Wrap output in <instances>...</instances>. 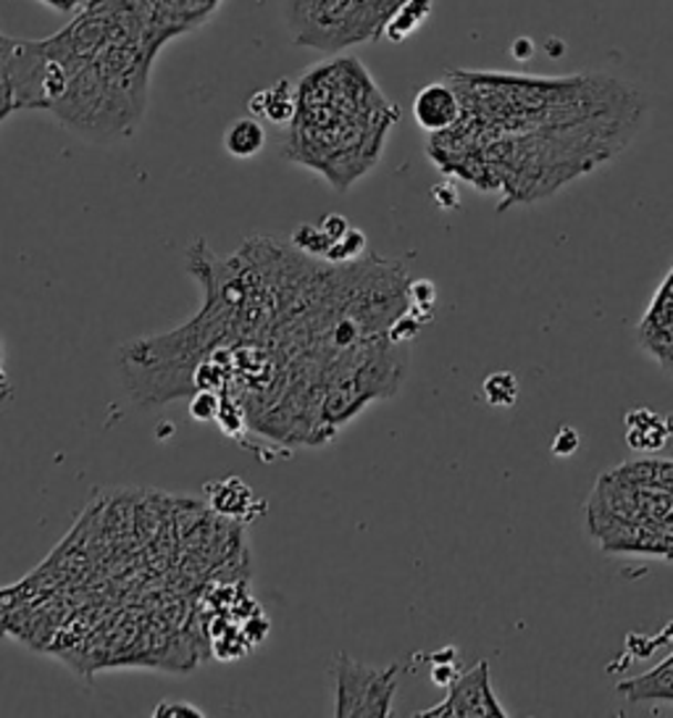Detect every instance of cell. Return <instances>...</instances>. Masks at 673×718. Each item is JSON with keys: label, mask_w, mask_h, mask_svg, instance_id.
<instances>
[{"label": "cell", "mask_w": 673, "mask_h": 718, "mask_svg": "<svg viewBox=\"0 0 673 718\" xmlns=\"http://www.w3.org/2000/svg\"><path fill=\"white\" fill-rule=\"evenodd\" d=\"M429 13H432V0H405L395 17L390 19L384 34H387L392 42H403L405 38H411V34L416 32L426 19H429Z\"/></svg>", "instance_id": "obj_14"}, {"label": "cell", "mask_w": 673, "mask_h": 718, "mask_svg": "<svg viewBox=\"0 0 673 718\" xmlns=\"http://www.w3.org/2000/svg\"><path fill=\"white\" fill-rule=\"evenodd\" d=\"M408 295H411V311L416 314L421 321H429L434 311V300H437V290H434L432 281L429 279L411 281Z\"/></svg>", "instance_id": "obj_16"}, {"label": "cell", "mask_w": 673, "mask_h": 718, "mask_svg": "<svg viewBox=\"0 0 673 718\" xmlns=\"http://www.w3.org/2000/svg\"><path fill=\"white\" fill-rule=\"evenodd\" d=\"M224 0H137L143 19L161 48L174 38L200 30Z\"/></svg>", "instance_id": "obj_7"}, {"label": "cell", "mask_w": 673, "mask_h": 718, "mask_svg": "<svg viewBox=\"0 0 673 718\" xmlns=\"http://www.w3.org/2000/svg\"><path fill=\"white\" fill-rule=\"evenodd\" d=\"M665 429H669V438H673V413L671 417H665Z\"/></svg>", "instance_id": "obj_25"}, {"label": "cell", "mask_w": 673, "mask_h": 718, "mask_svg": "<svg viewBox=\"0 0 673 718\" xmlns=\"http://www.w3.org/2000/svg\"><path fill=\"white\" fill-rule=\"evenodd\" d=\"M463 119L439 135L442 166L479 189L535 201L592 172L634 137L642 98L600 74L447 72ZM508 201V203H510Z\"/></svg>", "instance_id": "obj_1"}, {"label": "cell", "mask_w": 673, "mask_h": 718, "mask_svg": "<svg viewBox=\"0 0 673 718\" xmlns=\"http://www.w3.org/2000/svg\"><path fill=\"white\" fill-rule=\"evenodd\" d=\"M63 93L48 114L90 143H118L143 124L153 63L164 48L137 0H87L61 32L42 38Z\"/></svg>", "instance_id": "obj_2"}, {"label": "cell", "mask_w": 673, "mask_h": 718, "mask_svg": "<svg viewBox=\"0 0 673 718\" xmlns=\"http://www.w3.org/2000/svg\"><path fill=\"white\" fill-rule=\"evenodd\" d=\"M627 440L631 448L636 450H658L669 440V429H665V419H658L655 413H650L648 408L631 411L627 417Z\"/></svg>", "instance_id": "obj_13"}, {"label": "cell", "mask_w": 673, "mask_h": 718, "mask_svg": "<svg viewBox=\"0 0 673 718\" xmlns=\"http://www.w3.org/2000/svg\"><path fill=\"white\" fill-rule=\"evenodd\" d=\"M17 589H0V635H3V629H6V618H9V614H11V605H13V597H17Z\"/></svg>", "instance_id": "obj_23"}, {"label": "cell", "mask_w": 673, "mask_h": 718, "mask_svg": "<svg viewBox=\"0 0 673 718\" xmlns=\"http://www.w3.org/2000/svg\"><path fill=\"white\" fill-rule=\"evenodd\" d=\"M484 400L495 408H510L518 400V379L510 371H495L482 384Z\"/></svg>", "instance_id": "obj_15"}, {"label": "cell", "mask_w": 673, "mask_h": 718, "mask_svg": "<svg viewBox=\"0 0 673 718\" xmlns=\"http://www.w3.org/2000/svg\"><path fill=\"white\" fill-rule=\"evenodd\" d=\"M418 718H508L505 710L495 698L493 679H489V664H479L468 668L455 677L447 687V698L439 706L418 710Z\"/></svg>", "instance_id": "obj_6"}, {"label": "cell", "mask_w": 673, "mask_h": 718, "mask_svg": "<svg viewBox=\"0 0 673 718\" xmlns=\"http://www.w3.org/2000/svg\"><path fill=\"white\" fill-rule=\"evenodd\" d=\"M6 382V375H3V337H0V384Z\"/></svg>", "instance_id": "obj_24"}, {"label": "cell", "mask_w": 673, "mask_h": 718, "mask_svg": "<svg viewBox=\"0 0 673 718\" xmlns=\"http://www.w3.org/2000/svg\"><path fill=\"white\" fill-rule=\"evenodd\" d=\"M619 693L631 702L644 700H669L673 702V656H669L663 664H658L652 671L642 674V677L621 681Z\"/></svg>", "instance_id": "obj_10"}, {"label": "cell", "mask_w": 673, "mask_h": 718, "mask_svg": "<svg viewBox=\"0 0 673 718\" xmlns=\"http://www.w3.org/2000/svg\"><path fill=\"white\" fill-rule=\"evenodd\" d=\"M413 119L429 135L453 130L463 119V98L451 80L432 82L413 98Z\"/></svg>", "instance_id": "obj_8"}, {"label": "cell", "mask_w": 673, "mask_h": 718, "mask_svg": "<svg viewBox=\"0 0 673 718\" xmlns=\"http://www.w3.org/2000/svg\"><path fill=\"white\" fill-rule=\"evenodd\" d=\"M40 3L59 13H76L87 0H40Z\"/></svg>", "instance_id": "obj_22"}, {"label": "cell", "mask_w": 673, "mask_h": 718, "mask_svg": "<svg viewBox=\"0 0 673 718\" xmlns=\"http://www.w3.org/2000/svg\"><path fill=\"white\" fill-rule=\"evenodd\" d=\"M405 0H287L294 45L336 53L382 38Z\"/></svg>", "instance_id": "obj_4"}, {"label": "cell", "mask_w": 673, "mask_h": 718, "mask_svg": "<svg viewBox=\"0 0 673 718\" xmlns=\"http://www.w3.org/2000/svg\"><path fill=\"white\" fill-rule=\"evenodd\" d=\"M334 716H390L392 698L397 693L400 666H366L358 664L345 653L334 658Z\"/></svg>", "instance_id": "obj_5"}, {"label": "cell", "mask_w": 673, "mask_h": 718, "mask_svg": "<svg viewBox=\"0 0 673 718\" xmlns=\"http://www.w3.org/2000/svg\"><path fill=\"white\" fill-rule=\"evenodd\" d=\"M400 111L355 55L315 63L294 84L282 156L348 189L382 158Z\"/></svg>", "instance_id": "obj_3"}, {"label": "cell", "mask_w": 673, "mask_h": 718, "mask_svg": "<svg viewBox=\"0 0 673 718\" xmlns=\"http://www.w3.org/2000/svg\"><path fill=\"white\" fill-rule=\"evenodd\" d=\"M319 227H321V229H324V235H327L329 239H334V243H336V239H342V237H345V235H348V232H350V224H348L345 219H342V216H336V214L327 216V219H324V222H321V224H319Z\"/></svg>", "instance_id": "obj_20"}, {"label": "cell", "mask_w": 673, "mask_h": 718, "mask_svg": "<svg viewBox=\"0 0 673 718\" xmlns=\"http://www.w3.org/2000/svg\"><path fill=\"white\" fill-rule=\"evenodd\" d=\"M250 111L256 116H266L273 124L290 122L294 114V88L282 80L269 90H261L250 98Z\"/></svg>", "instance_id": "obj_12"}, {"label": "cell", "mask_w": 673, "mask_h": 718, "mask_svg": "<svg viewBox=\"0 0 673 718\" xmlns=\"http://www.w3.org/2000/svg\"><path fill=\"white\" fill-rule=\"evenodd\" d=\"M266 130L258 119H235L224 132V151L235 158H252L263 151Z\"/></svg>", "instance_id": "obj_11"}, {"label": "cell", "mask_w": 673, "mask_h": 718, "mask_svg": "<svg viewBox=\"0 0 673 718\" xmlns=\"http://www.w3.org/2000/svg\"><path fill=\"white\" fill-rule=\"evenodd\" d=\"M640 340L648 345L658 361L673 369V271L658 293L640 327Z\"/></svg>", "instance_id": "obj_9"}, {"label": "cell", "mask_w": 673, "mask_h": 718, "mask_svg": "<svg viewBox=\"0 0 673 718\" xmlns=\"http://www.w3.org/2000/svg\"><path fill=\"white\" fill-rule=\"evenodd\" d=\"M579 450V432L573 427H560L556 440H552V455L558 459H568Z\"/></svg>", "instance_id": "obj_19"}, {"label": "cell", "mask_w": 673, "mask_h": 718, "mask_svg": "<svg viewBox=\"0 0 673 718\" xmlns=\"http://www.w3.org/2000/svg\"><path fill=\"white\" fill-rule=\"evenodd\" d=\"M219 411H221V398L219 396H214L210 390L195 392L193 406H189V413H193L195 419L214 421V419H219Z\"/></svg>", "instance_id": "obj_17"}, {"label": "cell", "mask_w": 673, "mask_h": 718, "mask_svg": "<svg viewBox=\"0 0 673 718\" xmlns=\"http://www.w3.org/2000/svg\"><path fill=\"white\" fill-rule=\"evenodd\" d=\"M455 677H458V666L455 664H434L432 668V681L437 687H451Z\"/></svg>", "instance_id": "obj_21"}, {"label": "cell", "mask_w": 673, "mask_h": 718, "mask_svg": "<svg viewBox=\"0 0 673 718\" xmlns=\"http://www.w3.org/2000/svg\"><path fill=\"white\" fill-rule=\"evenodd\" d=\"M153 716L156 718H203L200 708L189 706V702H177V700H164L158 702L156 710H153Z\"/></svg>", "instance_id": "obj_18"}]
</instances>
